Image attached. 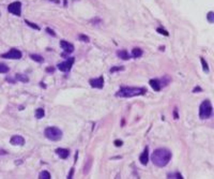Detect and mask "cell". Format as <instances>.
<instances>
[{
    "instance_id": "1",
    "label": "cell",
    "mask_w": 214,
    "mask_h": 179,
    "mask_svg": "<svg viewBox=\"0 0 214 179\" xmlns=\"http://www.w3.org/2000/svg\"><path fill=\"white\" fill-rule=\"evenodd\" d=\"M171 159V152L170 150L166 148H159L152 152L151 154V161L155 166L159 167H164L169 163Z\"/></svg>"
},
{
    "instance_id": "2",
    "label": "cell",
    "mask_w": 214,
    "mask_h": 179,
    "mask_svg": "<svg viewBox=\"0 0 214 179\" xmlns=\"http://www.w3.org/2000/svg\"><path fill=\"white\" fill-rule=\"evenodd\" d=\"M147 91L146 88L144 87H122L118 90L116 94V97L119 98H133L137 95H142Z\"/></svg>"
},
{
    "instance_id": "3",
    "label": "cell",
    "mask_w": 214,
    "mask_h": 179,
    "mask_svg": "<svg viewBox=\"0 0 214 179\" xmlns=\"http://www.w3.org/2000/svg\"><path fill=\"white\" fill-rule=\"evenodd\" d=\"M44 135L46 138L53 142H58L62 137V131L57 127H47L44 130Z\"/></svg>"
},
{
    "instance_id": "4",
    "label": "cell",
    "mask_w": 214,
    "mask_h": 179,
    "mask_svg": "<svg viewBox=\"0 0 214 179\" xmlns=\"http://www.w3.org/2000/svg\"><path fill=\"white\" fill-rule=\"evenodd\" d=\"M213 109H212V104L209 100H205L201 103L200 107H199V117L201 119H208L212 116Z\"/></svg>"
},
{
    "instance_id": "5",
    "label": "cell",
    "mask_w": 214,
    "mask_h": 179,
    "mask_svg": "<svg viewBox=\"0 0 214 179\" xmlns=\"http://www.w3.org/2000/svg\"><path fill=\"white\" fill-rule=\"evenodd\" d=\"M21 56H23V54H21V51L19 50H17V48H11L8 53L2 54L1 57L6 58V59H21Z\"/></svg>"
},
{
    "instance_id": "6",
    "label": "cell",
    "mask_w": 214,
    "mask_h": 179,
    "mask_svg": "<svg viewBox=\"0 0 214 179\" xmlns=\"http://www.w3.org/2000/svg\"><path fill=\"white\" fill-rule=\"evenodd\" d=\"M74 62H75V58L74 57H70L68 60H65V61H63V62L59 63L58 69L60 71H62V72H69V71H71V69H72Z\"/></svg>"
},
{
    "instance_id": "7",
    "label": "cell",
    "mask_w": 214,
    "mask_h": 179,
    "mask_svg": "<svg viewBox=\"0 0 214 179\" xmlns=\"http://www.w3.org/2000/svg\"><path fill=\"white\" fill-rule=\"evenodd\" d=\"M8 11L10 12V13L14 14V15H16V16H21V2L15 1V2L10 3L9 7H8Z\"/></svg>"
},
{
    "instance_id": "8",
    "label": "cell",
    "mask_w": 214,
    "mask_h": 179,
    "mask_svg": "<svg viewBox=\"0 0 214 179\" xmlns=\"http://www.w3.org/2000/svg\"><path fill=\"white\" fill-rule=\"evenodd\" d=\"M89 84L91 85V87H93V88L102 89V88L104 87V77L100 76L97 78H92V80H89Z\"/></svg>"
},
{
    "instance_id": "9",
    "label": "cell",
    "mask_w": 214,
    "mask_h": 179,
    "mask_svg": "<svg viewBox=\"0 0 214 179\" xmlns=\"http://www.w3.org/2000/svg\"><path fill=\"white\" fill-rule=\"evenodd\" d=\"M60 46L66 54H71L74 51V45L72 43L68 42V41H64V40L60 41Z\"/></svg>"
},
{
    "instance_id": "10",
    "label": "cell",
    "mask_w": 214,
    "mask_h": 179,
    "mask_svg": "<svg viewBox=\"0 0 214 179\" xmlns=\"http://www.w3.org/2000/svg\"><path fill=\"white\" fill-rule=\"evenodd\" d=\"M10 143L14 146H23L25 145V138L21 135H13L10 139Z\"/></svg>"
},
{
    "instance_id": "11",
    "label": "cell",
    "mask_w": 214,
    "mask_h": 179,
    "mask_svg": "<svg viewBox=\"0 0 214 179\" xmlns=\"http://www.w3.org/2000/svg\"><path fill=\"white\" fill-rule=\"evenodd\" d=\"M139 161L142 165H147V164H148V162H149V148L148 147H146L145 150H144V152L140 154Z\"/></svg>"
},
{
    "instance_id": "12",
    "label": "cell",
    "mask_w": 214,
    "mask_h": 179,
    "mask_svg": "<svg viewBox=\"0 0 214 179\" xmlns=\"http://www.w3.org/2000/svg\"><path fill=\"white\" fill-rule=\"evenodd\" d=\"M56 153L59 156V158L63 159V160L68 159L69 156H70V151H69L68 149H64V148H57L56 149Z\"/></svg>"
},
{
    "instance_id": "13",
    "label": "cell",
    "mask_w": 214,
    "mask_h": 179,
    "mask_svg": "<svg viewBox=\"0 0 214 179\" xmlns=\"http://www.w3.org/2000/svg\"><path fill=\"white\" fill-rule=\"evenodd\" d=\"M149 84L151 86L152 88H153L154 91H157L159 92V90H161L162 86H161V82H159V80H149Z\"/></svg>"
},
{
    "instance_id": "14",
    "label": "cell",
    "mask_w": 214,
    "mask_h": 179,
    "mask_svg": "<svg viewBox=\"0 0 214 179\" xmlns=\"http://www.w3.org/2000/svg\"><path fill=\"white\" fill-rule=\"evenodd\" d=\"M117 55H118V57H119L120 59H122V60H129L130 58H131V57H130V55H129V53H127L126 51H124V50L118 51Z\"/></svg>"
},
{
    "instance_id": "15",
    "label": "cell",
    "mask_w": 214,
    "mask_h": 179,
    "mask_svg": "<svg viewBox=\"0 0 214 179\" xmlns=\"http://www.w3.org/2000/svg\"><path fill=\"white\" fill-rule=\"evenodd\" d=\"M15 80H19V82H21V83H28L29 78L25 74H21V73H17L16 76H15Z\"/></svg>"
},
{
    "instance_id": "16",
    "label": "cell",
    "mask_w": 214,
    "mask_h": 179,
    "mask_svg": "<svg viewBox=\"0 0 214 179\" xmlns=\"http://www.w3.org/2000/svg\"><path fill=\"white\" fill-rule=\"evenodd\" d=\"M132 56L134 58H139L142 56V51L141 48H138V47H135L132 50Z\"/></svg>"
},
{
    "instance_id": "17",
    "label": "cell",
    "mask_w": 214,
    "mask_h": 179,
    "mask_svg": "<svg viewBox=\"0 0 214 179\" xmlns=\"http://www.w3.org/2000/svg\"><path fill=\"white\" fill-rule=\"evenodd\" d=\"M30 58L32 60L36 61V62H39V63H42L44 61V58L42 57V56H40V55H36V54H31Z\"/></svg>"
},
{
    "instance_id": "18",
    "label": "cell",
    "mask_w": 214,
    "mask_h": 179,
    "mask_svg": "<svg viewBox=\"0 0 214 179\" xmlns=\"http://www.w3.org/2000/svg\"><path fill=\"white\" fill-rule=\"evenodd\" d=\"M200 61H201V65H202L203 71H205L206 73H209V71H210V68H209L208 62H207V61L205 60V58H203V57H200Z\"/></svg>"
},
{
    "instance_id": "19",
    "label": "cell",
    "mask_w": 214,
    "mask_h": 179,
    "mask_svg": "<svg viewBox=\"0 0 214 179\" xmlns=\"http://www.w3.org/2000/svg\"><path fill=\"white\" fill-rule=\"evenodd\" d=\"M36 118H38V119H41V118H43L44 116H45V112H44V109H38L36 111Z\"/></svg>"
},
{
    "instance_id": "20",
    "label": "cell",
    "mask_w": 214,
    "mask_h": 179,
    "mask_svg": "<svg viewBox=\"0 0 214 179\" xmlns=\"http://www.w3.org/2000/svg\"><path fill=\"white\" fill-rule=\"evenodd\" d=\"M39 178H40V179H50V178H51L50 173V172H47V171L41 172L40 177H39Z\"/></svg>"
},
{
    "instance_id": "21",
    "label": "cell",
    "mask_w": 214,
    "mask_h": 179,
    "mask_svg": "<svg viewBox=\"0 0 214 179\" xmlns=\"http://www.w3.org/2000/svg\"><path fill=\"white\" fill-rule=\"evenodd\" d=\"M78 39H79L80 41H83V42H86V43L90 42V38L88 36H86V34H79V36H78Z\"/></svg>"
},
{
    "instance_id": "22",
    "label": "cell",
    "mask_w": 214,
    "mask_h": 179,
    "mask_svg": "<svg viewBox=\"0 0 214 179\" xmlns=\"http://www.w3.org/2000/svg\"><path fill=\"white\" fill-rule=\"evenodd\" d=\"M25 23H26L29 27H31V28L36 29V30H40V27H39L38 25H36L34 23H32V22H29V21H27V19H25Z\"/></svg>"
},
{
    "instance_id": "23",
    "label": "cell",
    "mask_w": 214,
    "mask_h": 179,
    "mask_svg": "<svg viewBox=\"0 0 214 179\" xmlns=\"http://www.w3.org/2000/svg\"><path fill=\"white\" fill-rule=\"evenodd\" d=\"M9 72V68L8 65H3V63H0V73L4 74V73H8Z\"/></svg>"
},
{
    "instance_id": "24",
    "label": "cell",
    "mask_w": 214,
    "mask_h": 179,
    "mask_svg": "<svg viewBox=\"0 0 214 179\" xmlns=\"http://www.w3.org/2000/svg\"><path fill=\"white\" fill-rule=\"evenodd\" d=\"M167 178H178V179H183L180 173H174V174H168Z\"/></svg>"
},
{
    "instance_id": "25",
    "label": "cell",
    "mask_w": 214,
    "mask_h": 179,
    "mask_svg": "<svg viewBox=\"0 0 214 179\" xmlns=\"http://www.w3.org/2000/svg\"><path fill=\"white\" fill-rule=\"evenodd\" d=\"M91 159H88V161H87V163H86V165H85V170H83V174H86L87 175L88 174V171L90 170V166H91Z\"/></svg>"
},
{
    "instance_id": "26",
    "label": "cell",
    "mask_w": 214,
    "mask_h": 179,
    "mask_svg": "<svg viewBox=\"0 0 214 179\" xmlns=\"http://www.w3.org/2000/svg\"><path fill=\"white\" fill-rule=\"evenodd\" d=\"M207 19L209 21V23L210 24H213L214 23V15H213V12H209L208 15H207Z\"/></svg>"
},
{
    "instance_id": "27",
    "label": "cell",
    "mask_w": 214,
    "mask_h": 179,
    "mask_svg": "<svg viewBox=\"0 0 214 179\" xmlns=\"http://www.w3.org/2000/svg\"><path fill=\"white\" fill-rule=\"evenodd\" d=\"M156 31H157L159 33L163 34V36H169V32H168V31H166V30H165V29H163V28H157Z\"/></svg>"
},
{
    "instance_id": "28",
    "label": "cell",
    "mask_w": 214,
    "mask_h": 179,
    "mask_svg": "<svg viewBox=\"0 0 214 179\" xmlns=\"http://www.w3.org/2000/svg\"><path fill=\"white\" fill-rule=\"evenodd\" d=\"M123 67H112L110 69V73H115V72H119V71H122L123 70Z\"/></svg>"
},
{
    "instance_id": "29",
    "label": "cell",
    "mask_w": 214,
    "mask_h": 179,
    "mask_svg": "<svg viewBox=\"0 0 214 179\" xmlns=\"http://www.w3.org/2000/svg\"><path fill=\"white\" fill-rule=\"evenodd\" d=\"M122 145H123V142H122L121 139H116V141H115V146L121 147Z\"/></svg>"
},
{
    "instance_id": "30",
    "label": "cell",
    "mask_w": 214,
    "mask_h": 179,
    "mask_svg": "<svg viewBox=\"0 0 214 179\" xmlns=\"http://www.w3.org/2000/svg\"><path fill=\"white\" fill-rule=\"evenodd\" d=\"M45 31H46V32H47V33H50V36H56V32H54V30H53V29H50V28H46V29H45Z\"/></svg>"
},
{
    "instance_id": "31",
    "label": "cell",
    "mask_w": 214,
    "mask_h": 179,
    "mask_svg": "<svg viewBox=\"0 0 214 179\" xmlns=\"http://www.w3.org/2000/svg\"><path fill=\"white\" fill-rule=\"evenodd\" d=\"M74 175V168H71V171H70V173H69V175H68V179H71V178H73L72 176Z\"/></svg>"
},
{
    "instance_id": "32",
    "label": "cell",
    "mask_w": 214,
    "mask_h": 179,
    "mask_svg": "<svg viewBox=\"0 0 214 179\" xmlns=\"http://www.w3.org/2000/svg\"><path fill=\"white\" fill-rule=\"evenodd\" d=\"M174 119H179V114H178V109H174Z\"/></svg>"
},
{
    "instance_id": "33",
    "label": "cell",
    "mask_w": 214,
    "mask_h": 179,
    "mask_svg": "<svg viewBox=\"0 0 214 179\" xmlns=\"http://www.w3.org/2000/svg\"><path fill=\"white\" fill-rule=\"evenodd\" d=\"M200 91H202V89H201L199 86H197V87L194 88V89H193V92H200Z\"/></svg>"
},
{
    "instance_id": "34",
    "label": "cell",
    "mask_w": 214,
    "mask_h": 179,
    "mask_svg": "<svg viewBox=\"0 0 214 179\" xmlns=\"http://www.w3.org/2000/svg\"><path fill=\"white\" fill-rule=\"evenodd\" d=\"M54 71V68H47L46 69V72H53Z\"/></svg>"
},
{
    "instance_id": "35",
    "label": "cell",
    "mask_w": 214,
    "mask_h": 179,
    "mask_svg": "<svg viewBox=\"0 0 214 179\" xmlns=\"http://www.w3.org/2000/svg\"><path fill=\"white\" fill-rule=\"evenodd\" d=\"M50 1L54 2V3H59V0H50Z\"/></svg>"
}]
</instances>
